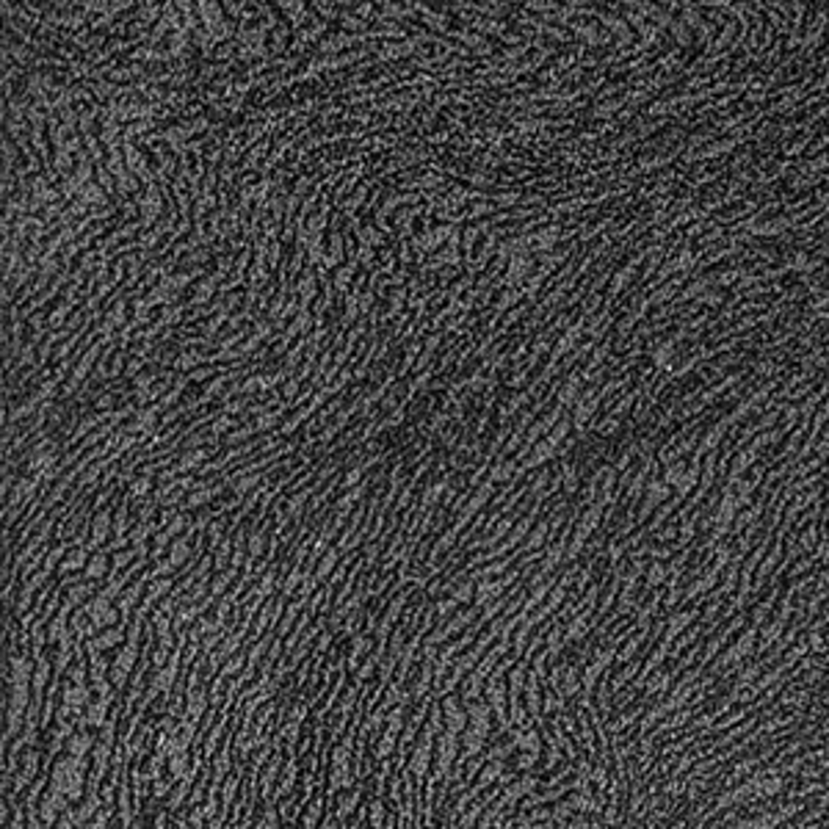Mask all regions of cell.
<instances>
[{
    "mask_svg": "<svg viewBox=\"0 0 829 829\" xmlns=\"http://www.w3.org/2000/svg\"><path fill=\"white\" fill-rule=\"evenodd\" d=\"M459 735L457 732H451V730H443L440 735H437V746H434V763H432V769H434V780L440 782V780H445L448 774H451V769L457 766V760H459Z\"/></svg>",
    "mask_w": 829,
    "mask_h": 829,
    "instance_id": "1",
    "label": "cell"
},
{
    "mask_svg": "<svg viewBox=\"0 0 829 829\" xmlns=\"http://www.w3.org/2000/svg\"><path fill=\"white\" fill-rule=\"evenodd\" d=\"M443 721H445V730L462 735L468 730V705L462 700V694H445L443 697Z\"/></svg>",
    "mask_w": 829,
    "mask_h": 829,
    "instance_id": "2",
    "label": "cell"
},
{
    "mask_svg": "<svg viewBox=\"0 0 829 829\" xmlns=\"http://www.w3.org/2000/svg\"><path fill=\"white\" fill-rule=\"evenodd\" d=\"M194 536L197 534H180L172 545H169V553H166V559L174 564V570L177 573H183L186 567H188V561H191V556H194Z\"/></svg>",
    "mask_w": 829,
    "mask_h": 829,
    "instance_id": "3",
    "label": "cell"
},
{
    "mask_svg": "<svg viewBox=\"0 0 829 829\" xmlns=\"http://www.w3.org/2000/svg\"><path fill=\"white\" fill-rule=\"evenodd\" d=\"M111 559H114V553H108L106 548H100L97 553H92V556H89V564H86V570H83V578L106 584L108 575H111Z\"/></svg>",
    "mask_w": 829,
    "mask_h": 829,
    "instance_id": "4",
    "label": "cell"
},
{
    "mask_svg": "<svg viewBox=\"0 0 829 829\" xmlns=\"http://www.w3.org/2000/svg\"><path fill=\"white\" fill-rule=\"evenodd\" d=\"M89 550H86V545H72L69 550H67V556L61 559V564H58V573L56 575H67V573H83L86 570V564H89Z\"/></svg>",
    "mask_w": 829,
    "mask_h": 829,
    "instance_id": "5",
    "label": "cell"
},
{
    "mask_svg": "<svg viewBox=\"0 0 829 829\" xmlns=\"http://www.w3.org/2000/svg\"><path fill=\"white\" fill-rule=\"evenodd\" d=\"M111 705H114V700H103V697H97L95 694V700L86 705V721L95 727V730H100L106 721H108V716H111Z\"/></svg>",
    "mask_w": 829,
    "mask_h": 829,
    "instance_id": "6",
    "label": "cell"
},
{
    "mask_svg": "<svg viewBox=\"0 0 829 829\" xmlns=\"http://www.w3.org/2000/svg\"><path fill=\"white\" fill-rule=\"evenodd\" d=\"M155 486H158V484H155V478H152V475L141 473V475H136V478H133V481L124 486V495H127L133 503H141L144 498H149V492H152Z\"/></svg>",
    "mask_w": 829,
    "mask_h": 829,
    "instance_id": "7",
    "label": "cell"
},
{
    "mask_svg": "<svg viewBox=\"0 0 829 829\" xmlns=\"http://www.w3.org/2000/svg\"><path fill=\"white\" fill-rule=\"evenodd\" d=\"M340 548H329L321 559H318V564H315V578L318 581H329L332 578V573L338 570V564H340Z\"/></svg>",
    "mask_w": 829,
    "mask_h": 829,
    "instance_id": "8",
    "label": "cell"
},
{
    "mask_svg": "<svg viewBox=\"0 0 829 829\" xmlns=\"http://www.w3.org/2000/svg\"><path fill=\"white\" fill-rule=\"evenodd\" d=\"M72 315H75V304L58 299V304L47 313V327H50V329H61V327H67V321H69Z\"/></svg>",
    "mask_w": 829,
    "mask_h": 829,
    "instance_id": "9",
    "label": "cell"
},
{
    "mask_svg": "<svg viewBox=\"0 0 829 829\" xmlns=\"http://www.w3.org/2000/svg\"><path fill=\"white\" fill-rule=\"evenodd\" d=\"M324 796L321 794H313V802H310V807H307V813L299 819V824L302 827H318L324 819Z\"/></svg>",
    "mask_w": 829,
    "mask_h": 829,
    "instance_id": "10",
    "label": "cell"
},
{
    "mask_svg": "<svg viewBox=\"0 0 829 829\" xmlns=\"http://www.w3.org/2000/svg\"><path fill=\"white\" fill-rule=\"evenodd\" d=\"M188 763H191V755H188V749L186 752H174V755H169V777L174 780V782H180L188 771Z\"/></svg>",
    "mask_w": 829,
    "mask_h": 829,
    "instance_id": "11",
    "label": "cell"
},
{
    "mask_svg": "<svg viewBox=\"0 0 829 829\" xmlns=\"http://www.w3.org/2000/svg\"><path fill=\"white\" fill-rule=\"evenodd\" d=\"M238 575L236 573H233V570H224V573H216V575H213V578H211V594H213V597H216V600H219V597H222V594L227 592V589H230V584H233V581H236Z\"/></svg>",
    "mask_w": 829,
    "mask_h": 829,
    "instance_id": "12",
    "label": "cell"
},
{
    "mask_svg": "<svg viewBox=\"0 0 829 829\" xmlns=\"http://www.w3.org/2000/svg\"><path fill=\"white\" fill-rule=\"evenodd\" d=\"M368 470H365V465H354V468H349L346 470V475H340V489H352V486H356V484H362L365 478H368Z\"/></svg>",
    "mask_w": 829,
    "mask_h": 829,
    "instance_id": "13",
    "label": "cell"
},
{
    "mask_svg": "<svg viewBox=\"0 0 829 829\" xmlns=\"http://www.w3.org/2000/svg\"><path fill=\"white\" fill-rule=\"evenodd\" d=\"M299 384H302V381H299L296 376H290V379L282 384V390H279V393H282V398H285V401H293V398L299 395Z\"/></svg>",
    "mask_w": 829,
    "mask_h": 829,
    "instance_id": "14",
    "label": "cell"
}]
</instances>
